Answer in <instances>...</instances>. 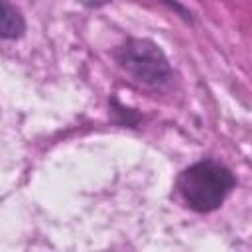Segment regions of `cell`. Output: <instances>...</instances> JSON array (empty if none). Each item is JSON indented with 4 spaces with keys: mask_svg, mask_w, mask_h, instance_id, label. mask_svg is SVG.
<instances>
[{
    "mask_svg": "<svg viewBox=\"0 0 252 252\" xmlns=\"http://www.w3.org/2000/svg\"><path fill=\"white\" fill-rule=\"evenodd\" d=\"M236 179L232 171L217 159H201L177 177V193L181 201L197 213L217 211L232 193Z\"/></svg>",
    "mask_w": 252,
    "mask_h": 252,
    "instance_id": "obj_1",
    "label": "cell"
},
{
    "mask_svg": "<svg viewBox=\"0 0 252 252\" xmlns=\"http://www.w3.org/2000/svg\"><path fill=\"white\" fill-rule=\"evenodd\" d=\"M116 61L136 83L146 87H161L171 77L167 57L150 39H128L116 49Z\"/></svg>",
    "mask_w": 252,
    "mask_h": 252,
    "instance_id": "obj_2",
    "label": "cell"
},
{
    "mask_svg": "<svg viewBox=\"0 0 252 252\" xmlns=\"http://www.w3.org/2000/svg\"><path fill=\"white\" fill-rule=\"evenodd\" d=\"M26 22L20 10L10 0H0V37L16 39L24 33Z\"/></svg>",
    "mask_w": 252,
    "mask_h": 252,
    "instance_id": "obj_3",
    "label": "cell"
},
{
    "mask_svg": "<svg viewBox=\"0 0 252 252\" xmlns=\"http://www.w3.org/2000/svg\"><path fill=\"white\" fill-rule=\"evenodd\" d=\"M83 4H89V6H100V4H106L108 0H81Z\"/></svg>",
    "mask_w": 252,
    "mask_h": 252,
    "instance_id": "obj_4",
    "label": "cell"
}]
</instances>
